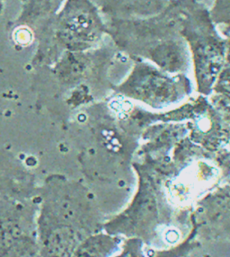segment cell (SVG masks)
<instances>
[{
  "mask_svg": "<svg viewBox=\"0 0 230 257\" xmlns=\"http://www.w3.org/2000/svg\"><path fill=\"white\" fill-rule=\"evenodd\" d=\"M77 245L73 232L58 229L43 239L41 254L42 257H72Z\"/></svg>",
  "mask_w": 230,
  "mask_h": 257,
  "instance_id": "1",
  "label": "cell"
},
{
  "mask_svg": "<svg viewBox=\"0 0 230 257\" xmlns=\"http://www.w3.org/2000/svg\"><path fill=\"white\" fill-rule=\"evenodd\" d=\"M117 242L111 236H91L78 244L72 257H110L114 253Z\"/></svg>",
  "mask_w": 230,
  "mask_h": 257,
  "instance_id": "2",
  "label": "cell"
}]
</instances>
